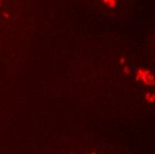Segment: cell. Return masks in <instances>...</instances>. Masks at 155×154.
<instances>
[{
    "label": "cell",
    "mask_w": 155,
    "mask_h": 154,
    "mask_svg": "<svg viewBox=\"0 0 155 154\" xmlns=\"http://www.w3.org/2000/svg\"><path fill=\"white\" fill-rule=\"evenodd\" d=\"M103 3L109 5L111 7H114V5H116V1L115 0H103Z\"/></svg>",
    "instance_id": "obj_2"
},
{
    "label": "cell",
    "mask_w": 155,
    "mask_h": 154,
    "mask_svg": "<svg viewBox=\"0 0 155 154\" xmlns=\"http://www.w3.org/2000/svg\"><path fill=\"white\" fill-rule=\"evenodd\" d=\"M136 80H142L147 86H153L154 84L153 76L150 73L149 71L139 70L136 75Z\"/></svg>",
    "instance_id": "obj_1"
}]
</instances>
